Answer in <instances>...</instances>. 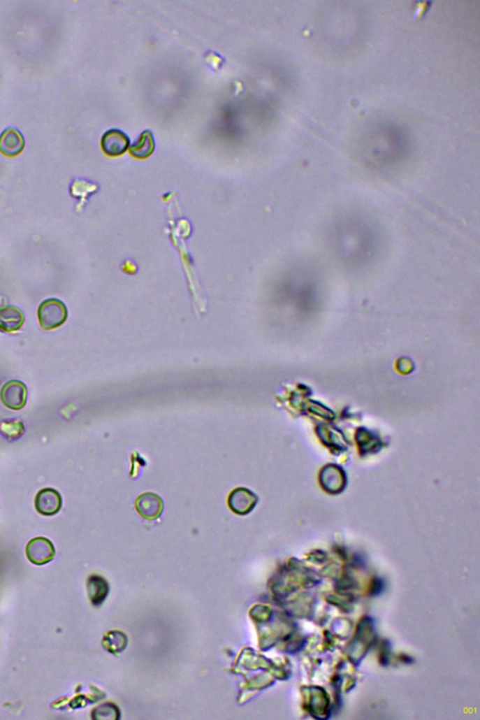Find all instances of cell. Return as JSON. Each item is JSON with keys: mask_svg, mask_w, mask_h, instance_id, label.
I'll list each match as a JSON object with an SVG mask.
<instances>
[{"mask_svg": "<svg viewBox=\"0 0 480 720\" xmlns=\"http://www.w3.org/2000/svg\"><path fill=\"white\" fill-rule=\"evenodd\" d=\"M38 318L43 329L53 331L61 326L67 320V307L59 299H46L38 309Z\"/></svg>", "mask_w": 480, "mask_h": 720, "instance_id": "6da1fadb", "label": "cell"}, {"mask_svg": "<svg viewBox=\"0 0 480 720\" xmlns=\"http://www.w3.org/2000/svg\"><path fill=\"white\" fill-rule=\"evenodd\" d=\"M130 145V138L122 131L112 129L107 131L101 138V147L108 156L116 157L125 153Z\"/></svg>", "mask_w": 480, "mask_h": 720, "instance_id": "5b68a950", "label": "cell"}, {"mask_svg": "<svg viewBox=\"0 0 480 720\" xmlns=\"http://www.w3.org/2000/svg\"><path fill=\"white\" fill-rule=\"evenodd\" d=\"M257 497L246 488L235 489L230 494L228 505L235 513L246 515L256 505Z\"/></svg>", "mask_w": 480, "mask_h": 720, "instance_id": "8992f818", "label": "cell"}, {"mask_svg": "<svg viewBox=\"0 0 480 720\" xmlns=\"http://www.w3.org/2000/svg\"><path fill=\"white\" fill-rule=\"evenodd\" d=\"M35 507L41 515L48 517L56 515L62 507L61 496L54 489H43L36 496Z\"/></svg>", "mask_w": 480, "mask_h": 720, "instance_id": "277c9868", "label": "cell"}, {"mask_svg": "<svg viewBox=\"0 0 480 720\" xmlns=\"http://www.w3.org/2000/svg\"><path fill=\"white\" fill-rule=\"evenodd\" d=\"M136 508L140 515L145 519H156L163 512V500L157 494H144L137 499Z\"/></svg>", "mask_w": 480, "mask_h": 720, "instance_id": "52a82bcc", "label": "cell"}, {"mask_svg": "<svg viewBox=\"0 0 480 720\" xmlns=\"http://www.w3.org/2000/svg\"><path fill=\"white\" fill-rule=\"evenodd\" d=\"M24 323V312L19 308L9 305L0 309V331H18Z\"/></svg>", "mask_w": 480, "mask_h": 720, "instance_id": "9c48e42d", "label": "cell"}, {"mask_svg": "<svg viewBox=\"0 0 480 720\" xmlns=\"http://www.w3.org/2000/svg\"><path fill=\"white\" fill-rule=\"evenodd\" d=\"M0 398L6 408L12 410H21L26 405L27 400L26 384L17 380L8 382L2 387Z\"/></svg>", "mask_w": 480, "mask_h": 720, "instance_id": "3957f363", "label": "cell"}, {"mask_svg": "<svg viewBox=\"0 0 480 720\" xmlns=\"http://www.w3.org/2000/svg\"><path fill=\"white\" fill-rule=\"evenodd\" d=\"M0 433L8 440L19 439L24 433V426L19 419L3 420L0 422Z\"/></svg>", "mask_w": 480, "mask_h": 720, "instance_id": "7c38bea8", "label": "cell"}, {"mask_svg": "<svg viewBox=\"0 0 480 720\" xmlns=\"http://www.w3.org/2000/svg\"><path fill=\"white\" fill-rule=\"evenodd\" d=\"M96 191H97V186L85 180H75L71 186V196L80 198L82 204L87 196Z\"/></svg>", "mask_w": 480, "mask_h": 720, "instance_id": "4fadbf2b", "label": "cell"}, {"mask_svg": "<svg viewBox=\"0 0 480 720\" xmlns=\"http://www.w3.org/2000/svg\"><path fill=\"white\" fill-rule=\"evenodd\" d=\"M24 140L17 129L8 128L0 134V151L4 155L13 157L23 150Z\"/></svg>", "mask_w": 480, "mask_h": 720, "instance_id": "ba28073f", "label": "cell"}, {"mask_svg": "<svg viewBox=\"0 0 480 720\" xmlns=\"http://www.w3.org/2000/svg\"><path fill=\"white\" fill-rule=\"evenodd\" d=\"M26 554L27 559L32 564L42 566L54 559L56 551L53 543L48 538L39 537L33 538L27 543Z\"/></svg>", "mask_w": 480, "mask_h": 720, "instance_id": "7a4b0ae2", "label": "cell"}, {"mask_svg": "<svg viewBox=\"0 0 480 720\" xmlns=\"http://www.w3.org/2000/svg\"><path fill=\"white\" fill-rule=\"evenodd\" d=\"M154 137L152 131L147 130L143 131L138 139L131 145L130 152L137 159H145L149 158L154 152Z\"/></svg>", "mask_w": 480, "mask_h": 720, "instance_id": "30bf717a", "label": "cell"}, {"mask_svg": "<svg viewBox=\"0 0 480 720\" xmlns=\"http://www.w3.org/2000/svg\"><path fill=\"white\" fill-rule=\"evenodd\" d=\"M87 590H89V598L92 603L94 605H99L106 598L107 593H108V586H107L106 582L101 579V577L92 576L90 577L89 582H87Z\"/></svg>", "mask_w": 480, "mask_h": 720, "instance_id": "8fae6325", "label": "cell"}]
</instances>
